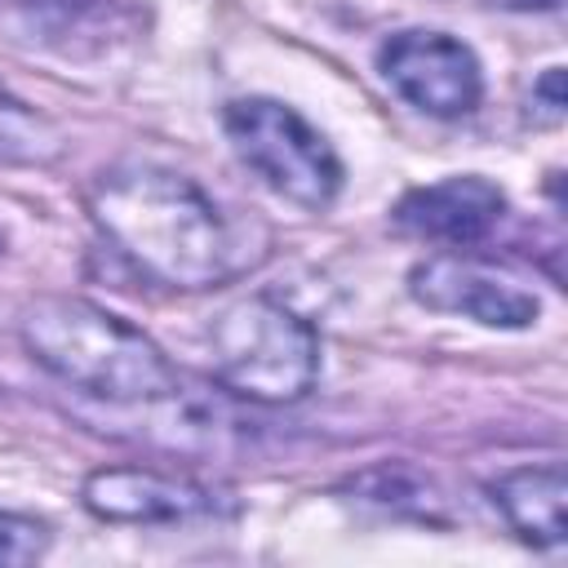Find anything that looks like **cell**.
<instances>
[{
    "label": "cell",
    "instance_id": "obj_1",
    "mask_svg": "<svg viewBox=\"0 0 568 568\" xmlns=\"http://www.w3.org/2000/svg\"><path fill=\"white\" fill-rule=\"evenodd\" d=\"M102 235L151 280L213 288L240 271V244L222 204L186 173L160 164H115L89 186Z\"/></svg>",
    "mask_w": 568,
    "mask_h": 568
},
{
    "label": "cell",
    "instance_id": "obj_2",
    "mask_svg": "<svg viewBox=\"0 0 568 568\" xmlns=\"http://www.w3.org/2000/svg\"><path fill=\"white\" fill-rule=\"evenodd\" d=\"M22 346L58 382L120 408L151 404L182 382L138 324L84 297H36L22 311Z\"/></svg>",
    "mask_w": 568,
    "mask_h": 568
},
{
    "label": "cell",
    "instance_id": "obj_3",
    "mask_svg": "<svg viewBox=\"0 0 568 568\" xmlns=\"http://www.w3.org/2000/svg\"><path fill=\"white\" fill-rule=\"evenodd\" d=\"M213 377L257 404H293L320 377L315 328L275 297H240L209 328Z\"/></svg>",
    "mask_w": 568,
    "mask_h": 568
},
{
    "label": "cell",
    "instance_id": "obj_4",
    "mask_svg": "<svg viewBox=\"0 0 568 568\" xmlns=\"http://www.w3.org/2000/svg\"><path fill=\"white\" fill-rule=\"evenodd\" d=\"M222 129L244 169L302 209H328L342 191V160L328 138L275 98H235Z\"/></svg>",
    "mask_w": 568,
    "mask_h": 568
},
{
    "label": "cell",
    "instance_id": "obj_5",
    "mask_svg": "<svg viewBox=\"0 0 568 568\" xmlns=\"http://www.w3.org/2000/svg\"><path fill=\"white\" fill-rule=\"evenodd\" d=\"M386 84L435 120L470 115L484 98L479 58L444 31H399L377 49Z\"/></svg>",
    "mask_w": 568,
    "mask_h": 568
},
{
    "label": "cell",
    "instance_id": "obj_6",
    "mask_svg": "<svg viewBox=\"0 0 568 568\" xmlns=\"http://www.w3.org/2000/svg\"><path fill=\"white\" fill-rule=\"evenodd\" d=\"M408 293L426 311L466 315L488 328H528L541 311L537 293L524 288L515 275L484 266L462 253H435L408 271Z\"/></svg>",
    "mask_w": 568,
    "mask_h": 568
},
{
    "label": "cell",
    "instance_id": "obj_7",
    "mask_svg": "<svg viewBox=\"0 0 568 568\" xmlns=\"http://www.w3.org/2000/svg\"><path fill=\"white\" fill-rule=\"evenodd\" d=\"M80 501L106 524H182L222 506L217 488L155 466H102L84 479Z\"/></svg>",
    "mask_w": 568,
    "mask_h": 568
},
{
    "label": "cell",
    "instance_id": "obj_8",
    "mask_svg": "<svg viewBox=\"0 0 568 568\" xmlns=\"http://www.w3.org/2000/svg\"><path fill=\"white\" fill-rule=\"evenodd\" d=\"M501 213H506L501 186H493L479 173H462V178H444L430 186H413L395 204V226L430 244L470 248L493 235Z\"/></svg>",
    "mask_w": 568,
    "mask_h": 568
},
{
    "label": "cell",
    "instance_id": "obj_9",
    "mask_svg": "<svg viewBox=\"0 0 568 568\" xmlns=\"http://www.w3.org/2000/svg\"><path fill=\"white\" fill-rule=\"evenodd\" d=\"M120 22L124 0H0V36L53 53H98Z\"/></svg>",
    "mask_w": 568,
    "mask_h": 568
},
{
    "label": "cell",
    "instance_id": "obj_10",
    "mask_svg": "<svg viewBox=\"0 0 568 568\" xmlns=\"http://www.w3.org/2000/svg\"><path fill=\"white\" fill-rule=\"evenodd\" d=\"M497 510L528 546H564V501L568 479L564 466H515L488 484Z\"/></svg>",
    "mask_w": 568,
    "mask_h": 568
},
{
    "label": "cell",
    "instance_id": "obj_11",
    "mask_svg": "<svg viewBox=\"0 0 568 568\" xmlns=\"http://www.w3.org/2000/svg\"><path fill=\"white\" fill-rule=\"evenodd\" d=\"M58 155V133L44 115L0 89V160L9 164H44Z\"/></svg>",
    "mask_w": 568,
    "mask_h": 568
},
{
    "label": "cell",
    "instance_id": "obj_12",
    "mask_svg": "<svg viewBox=\"0 0 568 568\" xmlns=\"http://www.w3.org/2000/svg\"><path fill=\"white\" fill-rule=\"evenodd\" d=\"M49 550V528L40 519L0 510V568L9 564H36Z\"/></svg>",
    "mask_w": 568,
    "mask_h": 568
},
{
    "label": "cell",
    "instance_id": "obj_13",
    "mask_svg": "<svg viewBox=\"0 0 568 568\" xmlns=\"http://www.w3.org/2000/svg\"><path fill=\"white\" fill-rule=\"evenodd\" d=\"M532 124L541 129H555L564 120V71L559 67H546L541 80H532L528 89V111H524Z\"/></svg>",
    "mask_w": 568,
    "mask_h": 568
}]
</instances>
